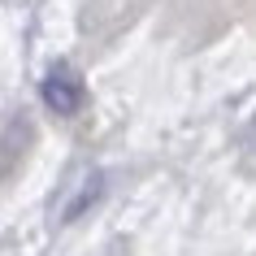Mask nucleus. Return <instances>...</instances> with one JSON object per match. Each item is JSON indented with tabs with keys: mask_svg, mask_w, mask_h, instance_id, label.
<instances>
[{
	"mask_svg": "<svg viewBox=\"0 0 256 256\" xmlns=\"http://www.w3.org/2000/svg\"><path fill=\"white\" fill-rule=\"evenodd\" d=\"M40 96H44V104L52 108V113H61V118H74V113L82 108V100H87V87H82V78L66 66V61H56V66L44 74Z\"/></svg>",
	"mask_w": 256,
	"mask_h": 256,
	"instance_id": "1",
	"label": "nucleus"
},
{
	"mask_svg": "<svg viewBox=\"0 0 256 256\" xmlns=\"http://www.w3.org/2000/svg\"><path fill=\"white\" fill-rule=\"evenodd\" d=\"M96 196H100V178H96V182H92V187H87V191H78V196H74V204H70V208H66V217H78L82 208H87V204L96 200Z\"/></svg>",
	"mask_w": 256,
	"mask_h": 256,
	"instance_id": "2",
	"label": "nucleus"
}]
</instances>
